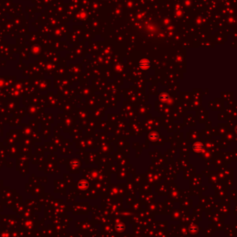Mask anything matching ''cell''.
<instances>
[{
  "instance_id": "obj_1",
  "label": "cell",
  "mask_w": 237,
  "mask_h": 237,
  "mask_svg": "<svg viewBox=\"0 0 237 237\" xmlns=\"http://www.w3.org/2000/svg\"><path fill=\"white\" fill-rule=\"evenodd\" d=\"M139 67L141 69L146 71L151 67V62L148 59H142L139 63Z\"/></svg>"
},
{
  "instance_id": "obj_2",
  "label": "cell",
  "mask_w": 237,
  "mask_h": 237,
  "mask_svg": "<svg viewBox=\"0 0 237 237\" xmlns=\"http://www.w3.org/2000/svg\"><path fill=\"white\" fill-rule=\"evenodd\" d=\"M170 96L166 92H164V93H162V94L159 95V100H160L161 102L162 103H167L168 101H170Z\"/></svg>"
},
{
  "instance_id": "obj_4",
  "label": "cell",
  "mask_w": 237,
  "mask_h": 237,
  "mask_svg": "<svg viewBox=\"0 0 237 237\" xmlns=\"http://www.w3.org/2000/svg\"><path fill=\"white\" fill-rule=\"evenodd\" d=\"M148 137H149L150 140L153 141V142H155V141H156V140L158 139L159 135H158V133L156 132H152L150 133Z\"/></svg>"
},
{
  "instance_id": "obj_3",
  "label": "cell",
  "mask_w": 237,
  "mask_h": 237,
  "mask_svg": "<svg viewBox=\"0 0 237 237\" xmlns=\"http://www.w3.org/2000/svg\"><path fill=\"white\" fill-rule=\"evenodd\" d=\"M192 148H193V150L195 151V152L199 153V152H200V151H203L204 147H203V144L201 143H200V142H196V143H195L193 144V146H192Z\"/></svg>"
}]
</instances>
